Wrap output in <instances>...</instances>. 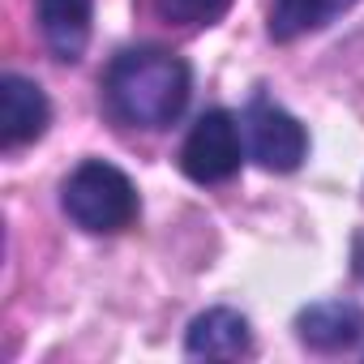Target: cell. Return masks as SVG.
Listing matches in <instances>:
<instances>
[{"label": "cell", "mask_w": 364, "mask_h": 364, "mask_svg": "<svg viewBox=\"0 0 364 364\" xmlns=\"http://www.w3.org/2000/svg\"><path fill=\"white\" fill-rule=\"evenodd\" d=\"M103 99L129 129H167L189 107V65L163 48H129L112 60Z\"/></svg>", "instance_id": "obj_1"}, {"label": "cell", "mask_w": 364, "mask_h": 364, "mask_svg": "<svg viewBox=\"0 0 364 364\" xmlns=\"http://www.w3.org/2000/svg\"><path fill=\"white\" fill-rule=\"evenodd\" d=\"M60 206H65V215L82 232H90V236H116V232H124L137 219V189H133V180L120 167H112L103 159H86L65 180Z\"/></svg>", "instance_id": "obj_2"}, {"label": "cell", "mask_w": 364, "mask_h": 364, "mask_svg": "<svg viewBox=\"0 0 364 364\" xmlns=\"http://www.w3.org/2000/svg\"><path fill=\"white\" fill-rule=\"evenodd\" d=\"M240 124L232 112L215 107L206 116H198V124L189 129L185 146H180V171L198 185H219V180H232L240 171Z\"/></svg>", "instance_id": "obj_3"}, {"label": "cell", "mask_w": 364, "mask_h": 364, "mask_svg": "<svg viewBox=\"0 0 364 364\" xmlns=\"http://www.w3.org/2000/svg\"><path fill=\"white\" fill-rule=\"evenodd\" d=\"M245 133L249 150L266 171H296L309 154V137L291 112H283L270 99H253L245 112Z\"/></svg>", "instance_id": "obj_4"}, {"label": "cell", "mask_w": 364, "mask_h": 364, "mask_svg": "<svg viewBox=\"0 0 364 364\" xmlns=\"http://www.w3.org/2000/svg\"><path fill=\"white\" fill-rule=\"evenodd\" d=\"M48 120H52V103L31 77L9 73L0 82V146L5 150H18V146L43 137Z\"/></svg>", "instance_id": "obj_5"}, {"label": "cell", "mask_w": 364, "mask_h": 364, "mask_svg": "<svg viewBox=\"0 0 364 364\" xmlns=\"http://www.w3.org/2000/svg\"><path fill=\"white\" fill-rule=\"evenodd\" d=\"M253 351V330L236 309H210L193 317L185 334V355L193 360H245Z\"/></svg>", "instance_id": "obj_6"}, {"label": "cell", "mask_w": 364, "mask_h": 364, "mask_svg": "<svg viewBox=\"0 0 364 364\" xmlns=\"http://www.w3.org/2000/svg\"><path fill=\"white\" fill-rule=\"evenodd\" d=\"M296 334L313 351H347L364 338V313L351 300H321V304L300 309Z\"/></svg>", "instance_id": "obj_7"}, {"label": "cell", "mask_w": 364, "mask_h": 364, "mask_svg": "<svg viewBox=\"0 0 364 364\" xmlns=\"http://www.w3.org/2000/svg\"><path fill=\"white\" fill-rule=\"evenodd\" d=\"M90 14L95 0H39V35L56 60H82L90 43Z\"/></svg>", "instance_id": "obj_8"}, {"label": "cell", "mask_w": 364, "mask_h": 364, "mask_svg": "<svg viewBox=\"0 0 364 364\" xmlns=\"http://www.w3.org/2000/svg\"><path fill=\"white\" fill-rule=\"evenodd\" d=\"M351 5L355 0H274L270 5V35L279 43H291L300 35H313V31L330 26Z\"/></svg>", "instance_id": "obj_9"}, {"label": "cell", "mask_w": 364, "mask_h": 364, "mask_svg": "<svg viewBox=\"0 0 364 364\" xmlns=\"http://www.w3.org/2000/svg\"><path fill=\"white\" fill-rule=\"evenodd\" d=\"M228 5H232V0H150V9H154L159 22L185 26V31L219 22V18L228 14Z\"/></svg>", "instance_id": "obj_10"}, {"label": "cell", "mask_w": 364, "mask_h": 364, "mask_svg": "<svg viewBox=\"0 0 364 364\" xmlns=\"http://www.w3.org/2000/svg\"><path fill=\"white\" fill-rule=\"evenodd\" d=\"M351 266H355V279L364 283V232H355L351 240Z\"/></svg>", "instance_id": "obj_11"}]
</instances>
